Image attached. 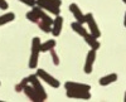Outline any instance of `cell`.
I'll return each mask as SVG.
<instances>
[{
    "label": "cell",
    "mask_w": 126,
    "mask_h": 102,
    "mask_svg": "<svg viewBox=\"0 0 126 102\" xmlns=\"http://www.w3.org/2000/svg\"><path fill=\"white\" fill-rule=\"evenodd\" d=\"M40 53V39L38 37L33 38L32 42V53H30V59H29V68L34 69L38 66V58Z\"/></svg>",
    "instance_id": "obj_1"
},
{
    "label": "cell",
    "mask_w": 126,
    "mask_h": 102,
    "mask_svg": "<svg viewBox=\"0 0 126 102\" xmlns=\"http://www.w3.org/2000/svg\"><path fill=\"white\" fill-rule=\"evenodd\" d=\"M27 18L30 20L32 23H35L42 30H43L44 33H49V32H52V27L49 25V24H47L46 22H43V20H42L33 10H32V12H28L27 13Z\"/></svg>",
    "instance_id": "obj_2"
},
{
    "label": "cell",
    "mask_w": 126,
    "mask_h": 102,
    "mask_svg": "<svg viewBox=\"0 0 126 102\" xmlns=\"http://www.w3.org/2000/svg\"><path fill=\"white\" fill-rule=\"evenodd\" d=\"M28 78H29V83L32 85V87H33V88L37 91V93L40 96L42 100L46 101V100H47V92L44 91V88H43V86H42V83L39 82V77H38L37 74H30Z\"/></svg>",
    "instance_id": "obj_3"
},
{
    "label": "cell",
    "mask_w": 126,
    "mask_h": 102,
    "mask_svg": "<svg viewBox=\"0 0 126 102\" xmlns=\"http://www.w3.org/2000/svg\"><path fill=\"white\" fill-rule=\"evenodd\" d=\"M40 79H43L46 83H48L50 87H53V88H58L59 87V81L58 79H56L53 76H50L49 73H47L44 69H42V68H39V69H37V73H35Z\"/></svg>",
    "instance_id": "obj_4"
},
{
    "label": "cell",
    "mask_w": 126,
    "mask_h": 102,
    "mask_svg": "<svg viewBox=\"0 0 126 102\" xmlns=\"http://www.w3.org/2000/svg\"><path fill=\"white\" fill-rule=\"evenodd\" d=\"M86 23L88 24V29H90V33L93 35V37H96L97 39L101 37V32H100V29H98V25L96 23V20H94L93 15L91 13L86 14Z\"/></svg>",
    "instance_id": "obj_5"
},
{
    "label": "cell",
    "mask_w": 126,
    "mask_h": 102,
    "mask_svg": "<svg viewBox=\"0 0 126 102\" xmlns=\"http://www.w3.org/2000/svg\"><path fill=\"white\" fill-rule=\"evenodd\" d=\"M35 5L40 6L42 9L47 10V12H49L53 15H59V13H61L59 6H56L53 4H50L49 1H47V0H35Z\"/></svg>",
    "instance_id": "obj_6"
},
{
    "label": "cell",
    "mask_w": 126,
    "mask_h": 102,
    "mask_svg": "<svg viewBox=\"0 0 126 102\" xmlns=\"http://www.w3.org/2000/svg\"><path fill=\"white\" fill-rule=\"evenodd\" d=\"M66 95H67V97H69V98H77V100H90V98H91V93H90V91L67 89Z\"/></svg>",
    "instance_id": "obj_7"
},
{
    "label": "cell",
    "mask_w": 126,
    "mask_h": 102,
    "mask_svg": "<svg viewBox=\"0 0 126 102\" xmlns=\"http://www.w3.org/2000/svg\"><path fill=\"white\" fill-rule=\"evenodd\" d=\"M23 92L25 93V96L30 100V101H34V102H43V100L40 98V96L37 93V91L32 87V85H27L24 88H23Z\"/></svg>",
    "instance_id": "obj_8"
},
{
    "label": "cell",
    "mask_w": 126,
    "mask_h": 102,
    "mask_svg": "<svg viewBox=\"0 0 126 102\" xmlns=\"http://www.w3.org/2000/svg\"><path fill=\"white\" fill-rule=\"evenodd\" d=\"M94 59H96V50L94 49H91L88 54H87V58H86V63H85V73L90 74L92 72V67H93V63H94Z\"/></svg>",
    "instance_id": "obj_9"
},
{
    "label": "cell",
    "mask_w": 126,
    "mask_h": 102,
    "mask_svg": "<svg viewBox=\"0 0 126 102\" xmlns=\"http://www.w3.org/2000/svg\"><path fill=\"white\" fill-rule=\"evenodd\" d=\"M69 10L72 12V14L75 15L76 22H78V23H81V24L86 23V15L81 12V9L78 8L77 4H71V5H69Z\"/></svg>",
    "instance_id": "obj_10"
},
{
    "label": "cell",
    "mask_w": 126,
    "mask_h": 102,
    "mask_svg": "<svg viewBox=\"0 0 126 102\" xmlns=\"http://www.w3.org/2000/svg\"><path fill=\"white\" fill-rule=\"evenodd\" d=\"M32 10H33V12H34V13H35V14L42 19V20H43V22H46L47 24H49V25L52 27V24H53V19H52L48 14H46L44 9H42V8H40V6H38V5H37V6L34 5Z\"/></svg>",
    "instance_id": "obj_11"
},
{
    "label": "cell",
    "mask_w": 126,
    "mask_h": 102,
    "mask_svg": "<svg viewBox=\"0 0 126 102\" xmlns=\"http://www.w3.org/2000/svg\"><path fill=\"white\" fill-rule=\"evenodd\" d=\"M63 27V18L61 15H56V19H53V24H52V34L54 37H58L61 34V30Z\"/></svg>",
    "instance_id": "obj_12"
},
{
    "label": "cell",
    "mask_w": 126,
    "mask_h": 102,
    "mask_svg": "<svg viewBox=\"0 0 126 102\" xmlns=\"http://www.w3.org/2000/svg\"><path fill=\"white\" fill-rule=\"evenodd\" d=\"M66 89H76V91H90L91 86L85 83H76V82H66L64 83Z\"/></svg>",
    "instance_id": "obj_13"
},
{
    "label": "cell",
    "mask_w": 126,
    "mask_h": 102,
    "mask_svg": "<svg viewBox=\"0 0 126 102\" xmlns=\"http://www.w3.org/2000/svg\"><path fill=\"white\" fill-rule=\"evenodd\" d=\"M83 38H85V40H86V43L91 47V49H94V50H97L98 48H100V42H98V40H97V38L96 37H93L91 33L88 34H86L85 37H83Z\"/></svg>",
    "instance_id": "obj_14"
},
{
    "label": "cell",
    "mask_w": 126,
    "mask_h": 102,
    "mask_svg": "<svg viewBox=\"0 0 126 102\" xmlns=\"http://www.w3.org/2000/svg\"><path fill=\"white\" fill-rule=\"evenodd\" d=\"M117 81V74L116 73H111V74H107V76H103L102 78H100V85L101 86H107L110 83H113Z\"/></svg>",
    "instance_id": "obj_15"
},
{
    "label": "cell",
    "mask_w": 126,
    "mask_h": 102,
    "mask_svg": "<svg viewBox=\"0 0 126 102\" xmlns=\"http://www.w3.org/2000/svg\"><path fill=\"white\" fill-rule=\"evenodd\" d=\"M71 27H72V29L75 30V32L77 33V34H79L81 37H85L86 34H87V30L83 28V25L81 24V23H78V22H75V23H72L71 24Z\"/></svg>",
    "instance_id": "obj_16"
},
{
    "label": "cell",
    "mask_w": 126,
    "mask_h": 102,
    "mask_svg": "<svg viewBox=\"0 0 126 102\" xmlns=\"http://www.w3.org/2000/svg\"><path fill=\"white\" fill-rule=\"evenodd\" d=\"M56 47V40L54 39H49L44 43H40V52H48V50L53 49Z\"/></svg>",
    "instance_id": "obj_17"
},
{
    "label": "cell",
    "mask_w": 126,
    "mask_h": 102,
    "mask_svg": "<svg viewBox=\"0 0 126 102\" xmlns=\"http://www.w3.org/2000/svg\"><path fill=\"white\" fill-rule=\"evenodd\" d=\"M15 19L14 13H5L4 15H0V25H4L6 23H10Z\"/></svg>",
    "instance_id": "obj_18"
},
{
    "label": "cell",
    "mask_w": 126,
    "mask_h": 102,
    "mask_svg": "<svg viewBox=\"0 0 126 102\" xmlns=\"http://www.w3.org/2000/svg\"><path fill=\"white\" fill-rule=\"evenodd\" d=\"M28 83H29V78L27 77V78H24V79H23L19 85H16V86H15V91H16V92H22L23 88H24Z\"/></svg>",
    "instance_id": "obj_19"
},
{
    "label": "cell",
    "mask_w": 126,
    "mask_h": 102,
    "mask_svg": "<svg viewBox=\"0 0 126 102\" xmlns=\"http://www.w3.org/2000/svg\"><path fill=\"white\" fill-rule=\"evenodd\" d=\"M50 54H52V58H53V63H54L56 66H58V64H59V58H58V56H57V53H56L54 48L50 49Z\"/></svg>",
    "instance_id": "obj_20"
},
{
    "label": "cell",
    "mask_w": 126,
    "mask_h": 102,
    "mask_svg": "<svg viewBox=\"0 0 126 102\" xmlns=\"http://www.w3.org/2000/svg\"><path fill=\"white\" fill-rule=\"evenodd\" d=\"M19 1H22V3H24L25 5L32 6V8H33V6L35 5V0H19Z\"/></svg>",
    "instance_id": "obj_21"
},
{
    "label": "cell",
    "mask_w": 126,
    "mask_h": 102,
    "mask_svg": "<svg viewBox=\"0 0 126 102\" xmlns=\"http://www.w3.org/2000/svg\"><path fill=\"white\" fill-rule=\"evenodd\" d=\"M47 1H49L50 4H53L56 6H61L62 5V0H47Z\"/></svg>",
    "instance_id": "obj_22"
},
{
    "label": "cell",
    "mask_w": 126,
    "mask_h": 102,
    "mask_svg": "<svg viewBox=\"0 0 126 102\" xmlns=\"http://www.w3.org/2000/svg\"><path fill=\"white\" fill-rule=\"evenodd\" d=\"M8 6L9 5H8V3L5 1V0H0V9H4L5 10V9H8Z\"/></svg>",
    "instance_id": "obj_23"
},
{
    "label": "cell",
    "mask_w": 126,
    "mask_h": 102,
    "mask_svg": "<svg viewBox=\"0 0 126 102\" xmlns=\"http://www.w3.org/2000/svg\"><path fill=\"white\" fill-rule=\"evenodd\" d=\"M124 24H125V27H126V13H125V20H124Z\"/></svg>",
    "instance_id": "obj_24"
},
{
    "label": "cell",
    "mask_w": 126,
    "mask_h": 102,
    "mask_svg": "<svg viewBox=\"0 0 126 102\" xmlns=\"http://www.w3.org/2000/svg\"><path fill=\"white\" fill-rule=\"evenodd\" d=\"M124 101L126 102V92H125V96H124Z\"/></svg>",
    "instance_id": "obj_25"
},
{
    "label": "cell",
    "mask_w": 126,
    "mask_h": 102,
    "mask_svg": "<svg viewBox=\"0 0 126 102\" xmlns=\"http://www.w3.org/2000/svg\"><path fill=\"white\" fill-rule=\"evenodd\" d=\"M122 1H124V3H125V4H126V0H122Z\"/></svg>",
    "instance_id": "obj_26"
},
{
    "label": "cell",
    "mask_w": 126,
    "mask_h": 102,
    "mask_svg": "<svg viewBox=\"0 0 126 102\" xmlns=\"http://www.w3.org/2000/svg\"><path fill=\"white\" fill-rule=\"evenodd\" d=\"M0 102H1V101H0Z\"/></svg>",
    "instance_id": "obj_27"
}]
</instances>
